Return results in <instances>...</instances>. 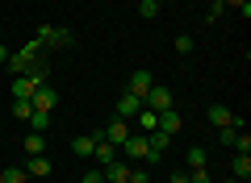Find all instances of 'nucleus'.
Wrapping results in <instances>:
<instances>
[{"label":"nucleus","instance_id":"obj_1","mask_svg":"<svg viewBox=\"0 0 251 183\" xmlns=\"http://www.w3.org/2000/svg\"><path fill=\"white\" fill-rule=\"evenodd\" d=\"M38 46H50V50H67V46H75V34L72 29H59V25H42L34 34Z\"/></svg>","mask_w":251,"mask_h":183},{"label":"nucleus","instance_id":"obj_2","mask_svg":"<svg viewBox=\"0 0 251 183\" xmlns=\"http://www.w3.org/2000/svg\"><path fill=\"white\" fill-rule=\"evenodd\" d=\"M143 108H151V113H168V108H176V96H172L168 87H159V83H155L151 92L143 96Z\"/></svg>","mask_w":251,"mask_h":183},{"label":"nucleus","instance_id":"obj_3","mask_svg":"<svg viewBox=\"0 0 251 183\" xmlns=\"http://www.w3.org/2000/svg\"><path fill=\"white\" fill-rule=\"evenodd\" d=\"M122 154H126V158H143V163H155V158H151V146H147V133H130V138L122 142Z\"/></svg>","mask_w":251,"mask_h":183},{"label":"nucleus","instance_id":"obj_4","mask_svg":"<svg viewBox=\"0 0 251 183\" xmlns=\"http://www.w3.org/2000/svg\"><path fill=\"white\" fill-rule=\"evenodd\" d=\"M29 104H34V113H54V104H59V92H50L46 83L34 87V96H29Z\"/></svg>","mask_w":251,"mask_h":183},{"label":"nucleus","instance_id":"obj_5","mask_svg":"<svg viewBox=\"0 0 251 183\" xmlns=\"http://www.w3.org/2000/svg\"><path fill=\"white\" fill-rule=\"evenodd\" d=\"M38 50H42V46H38V42H29V46H21V50H17V54H13V59H9V67L17 71V75H25V71H29V62L38 59Z\"/></svg>","mask_w":251,"mask_h":183},{"label":"nucleus","instance_id":"obj_6","mask_svg":"<svg viewBox=\"0 0 251 183\" xmlns=\"http://www.w3.org/2000/svg\"><path fill=\"white\" fill-rule=\"evenodd\" d=\"M100 133H105V142H113V146L122 150V142L130 138V133H134V129H130V121H122V117H113V121H109V125H105V129H100Z\"/></svg>","mask_w":251,"mask_h":183},{"label":"nucleus","instance_id":"obj_7","mask_svg":"<svg viewBox=\"0 0 251 183\" xmlns=\"http://www.w3.org/2000/svg\"><path fill=\"white\" fill-rule=\"evenodd\" d=\"M138 113H143V100H138L134 92H122V96H117V117H122V121H134Z\"/></svg>","mask_w":251,"mask_h":183},{"label":"nucleus","instance_id":"obj_8","mask_svg":"<svg viewBox=\"0 0 251 183\" xmlns=\"http://www.w3.org/2000/svg\"><path fill=\"white\" fill-rule=\"evenodd\" d=\"M100 171H105V183H126L134 166H130V158H113V163H109V166H100Z\"/></svg>","mask_w":251,"mask_h":183},{"label":"nucleus","instance_id":"obj_9","mask_svg":"<svg viewBox=\"0 0 251 183\" xmlns=\"http://www.w3.org/2000/svg\"><path fill=\"white\" fill-rule=\"evenodd\" d=\"M97 142H100V129H92V133H80V138H72V150H75V158H92Z\"/></svg>","mask_w":251,"mask_h":183},{"label":"nucleus","instance_id":"obj_10","mask_svg":"<svg viewBox=\"0 0 251 183\" xmlns=\"http://www.w3.org/2000/svg\"><path fill=\"white\" fill-rule=\"evenodd\" d=\"M155 87V79H151V71H134V75H130V83H126V92H134L138 100L147 96V92H151Z\"/></svg>","mask_w":251,"mask_h":183},{"label":"nucleus","instance_id":"obj_11","mask_svg":"<svg viewBox=\"0 0 251 183\" xmlns=\"http://www.w3.org/2000/svg\"><path fill=\"white\" fill-rule=\"evenodd\" d=\"M92 158H97L100 166H109V163L117 158V146H113V142H105V133H100V142H97V150H92Z\"/></svg>","mask_w":251,"mask_h":183},{"label":"nucleus","instance_id":"obj_12","mask_svg":"<svg viewBox=\"0 0 251 183\" xmlns=\"http://www.w3.org/2000/svg\"><path fill=\"white\" fill-rule=\"evenodd\" d=\"M25 175H38V179H46V175H50V158H46V154L25 158Z\"/></svg>","mask_w":251,"mask_h":183},{"label":"nucleus","instance_id":"obj_13","mask_svg":"<svg viewBox=\"0 0 251 183\" xmlns=\"http://www.w3.org/2000/svg\"><path fill=\"white\" fill-rule=\"evenodd\" d=\"M180 125H184V121H180V113H176V108L159 113V133H168V138H172V133H180Z\"/></svg>","mask_w":251,"mask_h":183},{"label":"nucleus","instance_id":"obj_14","mask_svg":"<svg viewBox=\"0 0 251 183\" xmlns=\"http://www.w3.org/2000/svg\"><path fill=\"white\" fill-rule=\"evenodd\" d=\"M34 79H25V75H17V79H13V87H9V92H13V100H29V96H34Z\"/></svg>","mask_w":251,"mask_h":183},{"label":"nucleus","instance_id":"obj_15","mask_svg":"<svg viewBox=\"0 0 251 183\" xmlns=\"http://www.w3.org/2000/svg\"><path fill=\"white\" fill-rule=\"evenodd\" d=\"M234 121V113L226 104H209V125H218V129H226V125Z\"/></svg>","mask_w":251,"mask_h":183},{"label":"nucleus","instance_id":"obj_16","mask_svg":"<svg viewBox=\"0 0 251 183\" xmlns=\"http://www.w3.org/2000/svg\"><path fill=\"white\" fill-rule=\"evenodd\" d=\"M25 154H29V158H34V154H46V133H38V129L25 133Z\"/></svg>","mask_w":251,"mask_h":183},{"label":"nucleus","instance_id":"obj_17","mask_svg":"<svg viewBox=\"0 0 251 183\" xmlns=\"http://www.w3.org/2000/svg\"><path fill=\"white\" fill-rule=\"evenodd\" d=\"M155 129H159V113L143 108V113H138V133H155Z\"/></svg>","mask_w":251,"mask_h":183},{"label":"nucleus","instance_id":"obj_18","mask_svg":"<svg viewBox=\"0 0 251 183\" xmlns=\"http://www.w3.org/2000/svg\"><path fill=\"white\" fill-rule=\"evenodd\" d=\"M184 163H188V171H197V166H209V154H205L201 146H193V150L184 154Z\"/></svg>","mask_w":251,"mask_h":183},{"label":"nucleus","instance_id":"obj_19","mask_svg":"<svg viewBox=\"0 0 251 183\" xmlns=\"http://www.w3.org/2000/svg\"><path fill=\"white\" fill-rule=\"evenodd\" d=\"M230 171H234V179H247V175H251V158L234 150V163H230Z\"/></svg>","mask_w":251,"mask_h":183},{"label":"nucleus","instance_id":"obj_20","mask_svg":"<svg viewBox=\"0 0 251 183\" xmlns=\"http://www.w3.org/2000/svg\"><path fill=\"white\" fill-rule=\"evenodd\" d=\"M0 179H4V183H25L29 175H25V166H4V171H0Z\"/></svg>","mask_w":251,"mask_h":183},{"label":"nucleus","instance_id":"obj_21","mask_svg":"<svg viewBox=\"0 0 251 183\" xmlns=\"http://www.w3.org/2000/svg\"><path fill=\"white\" fill-rule=\"evenodd\" d=\"M13 113H17L21 121H29V117H34V104H29V100H13Z\"/></svg>","mask_w":251,"mask_h":183},{"label":"nucleus","instance_id":"obj_22","mask_svg":"<svg viewBox=\"0 0 251 183\" xmlns=\"http://www.w3.org/2000/svg\"><path fill=\"white\" fill-rule=\"evenodd\" d=\"M46 125H50V113H34V117H29V129L46 133Z\"/></svg>","mask_w":251,"mask_h":183},{"label":"nucleus","instance_id":"obj_23","mask_svg":"<svg viewBox=\"0 0 251 183\" xmlns=\"http://www.w3.org/2000/svg\"><path fill=\"white\" fill-rule=\"evenodd\" d=\"M159 9L163 4H155V0H138V13H143V17H159Z\"/></svg>","mask_w":251,"mask_h":183},{"label":"nucleus","instance_id":"obj_24","mask_svg":"<svg viewBox=\"0 0 251 183\" xmlns=\"http://www.w3.org/2000/svg\"><path fill=\"white\" fill-rule=\"evenodd\" d=\"M188 183H209V166H197V171H188Z\"/></svg>","mask_w":251,"mask_h":183},{"label":"nucleus","instance_id":"obj_25","mask_svg":"<svg viewBox=\"0 0 251 183\" xmlns=\"http://www.w3.org/2000/svg\"><path fill=\"white\" fill-rule=\"evenodd\" d=\"M176 54H193V38H188V34L176 38Z\"/></svg>","mask_w":251,"mask_h":183},{"label":"nucleus","instance_id":"obj_26","mask_svg":"<svg viewBox=\"0 0 251 183\" xmlns=\"http://www.w3.org/2000/svg\"><path fill=\"white\" fill-rule=\"evenodd\" d=\"M80 183H105V171H100V166H92V171L88 175H84V179Z\"/></svg>","mask_w":251,"mask_h":183},{"label":"nucleus","instance_id":"obj_27","mask_svg":"<svg viewBox=\"0 0 251 183\" xmlns=\"http://www.w3.org/2000/svg\"><path fill=\"white\" fill-rule=\"evenodd\" d=\"M126 183H151V175H147V171H130V179H126Z\"/></svg>","mask_w":251,"mask_h":183},{"label":"nucleus","instance_id":"obj_28","mask_svg":"<svg viewBox=\"0 0 251 183\" xmlns=\"http://www.w3.org/2000/svg\"><path fill=\"white\" fill-rule=\"evenodd\" d=\"M172 183H188V171H172Z\"/></svg>","mask_w":251,"mask_h":183},{"label":"nucleus","instance_id":"obj_29","mask_svg":"<svg viewBox=\"0 0 251 183\" xmlns=\"http://www.w3.org/2000/svg\"><path fill=\"white\" fill-rule=\"evenodd\" d=\"M222 4H234V9H243V4H247V0H222Z\"/></svg>","mask_w":251,"mask_h":183},{"label":"nucleus","instance_id":"obj_30","mask_svg":"<svg viewBox=\"0 0 251 183\" xmlns=\"http://www.w3.org/2000/svg\"><path fill=\"white\" fill-rule=\"evenodd\" d=\"M9 59H13V54H9V50H4V46H0V62H9Z\"/></svg>","mask_w":251,"mask_h":183},{"label":"nucleus","instance_id":"obj_31","mask_svg":"<svg viewBox=\"0 0 251 183\" xmlns=\"http://www.w3.org/2000/svg\"><path fill=\"white\" fill-rule=\"evenodd\" d=\"M226 183H243V179H226Z\"/></svg>","mask_w":251,"mask_h":183},{"label":"nucleus","instance_id":"obj_32","mask_svg":"<svg viewBox=\"0 0 251 183\" xmlns=\"http://www.w3.org/2000/svg\"><path fill=\"white\" fill-rule=\"evenodd\" d=\"M0 183H4V179H0Z\"/></svg>","mask_w":251,"mask_h":183}]
</instances>
